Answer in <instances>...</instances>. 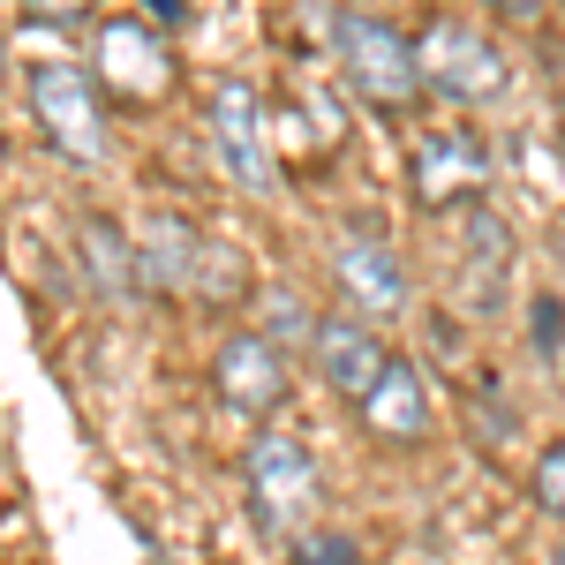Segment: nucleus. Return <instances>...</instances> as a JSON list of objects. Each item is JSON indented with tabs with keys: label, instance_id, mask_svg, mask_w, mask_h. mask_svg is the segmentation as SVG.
Here are the masks:
<instances>
[{
	"label": "nucleus",
	"instance_id": "nucleus-1",
	"mask_svg": "<svg viewBox=\"0 0 565 565\" xmlns=\"http://www.w3.org/2000/svg\"><path fill=\"white\" fill-rule=\"evenodd\" d=\"M242 482H249V513H257L264 535H302L309 513H317V460H309L302 437L287 430H264L242 460Z\"/></svg>",
	"mask_w": 565,
	"mask_h": 565
},
{
	"label": "nucleus",
	"instance_id": "nucleus-2",
	"mask_svg": "<svg viewBox=\"0 0 565 565\" xmlns=\"http://www.w3.org/2000/svg\"><path fill=\"white\" fill-rule=\"evenodd\" d=\"M31 114H39L45 143L68 159V167H106V90L90 68L53 61L31 76Z\"/></svg>",
	"mask_w": 565,
	"mask_h": 565
},
{
	"label": "nucleus",
	"instance_id": "nucleus-3",
	"mask_svg": "<svg viewBox=\"0 0 565 565\" xmlns=\"http://www.w3.org/2000/svg\"><path fill=\"white\" fill-rule=\"evenodd\" d=\"M332 53L348 68V84L370 98V106H407L423 90V68H415V39L385 23V15H340L332 23Z\"/></svg>",
	"mask_w": 565,
	"mask_h": 565
},
{
	"label": "nucleus",
	"instance_id": "nucleus-4",
	"mask_svg": "<svg viewBox=\"0 0 565 565\" xmlns=\"http://www.w3.org/2000/svg\"><path fill=\"white\" fill-rule=\"evenodd\" d=\"M415 68H423V84L437 98H452V106H476V98H498L505 90V53L468 31V23H452V15H437L430 31L415 39Z\"/></svg>",
	"mask_w": 565,
	"mask_h": 565
},
{
	"label": "nucleus",
	"instance_id": "nucleus-5",
	"mask_svg": "<svg viewBox=\"0 0 565 565\" xmlns=\"http://www.w3.org/2000/svg\"><path fill=\"white\" fill-rule=\"evenodd\" d=\"M204 136H212V159L234 189L264 196L271 189V143H264V114H257V90L249 84H218L212 90V114H204Z\"/></svg>",
	"mask_w": 565,
	"mask_h": 565
},
{
	"label": "nucleus",
	"instance_id": "nucleus-6",
	"mask_svg": "<svg viewBox=\"0 0 565 565\" xmlns=\"http://www.w3.org/2000/svg\"><path fill=\"white\" fill-rule=\"evenodd\" d=\"M482 181H490V151L468 129H430L415 143V159H407V189H415L423 212H452V204L468 212V196Z\"/></svg>",
	"mask_w": 565,
	"mask_h": 565
},
{
	"label": "nucleus",
	"instance_id": "nucleus-7",
	"mask_svg": "<svg viewBox=\"0 0 565 565\" xmlns=\"http://www.w3.org/2000/svg\"><path fill=\"white\" fill-rule=\"evenodd\" d=\"M212 385H218V399H226L234 415L264 423V415L287 399V354L271 348L264 332H226L218 354H212Z\"/></svg>",
	"mask_w": 565,
	"mask_h": 565
},
{
	"label": "nucleus",
	"instance_id": "nucleus-8",
	"mask_svg": "<svg viewBox=\"0 0 565 565\" xmlns=\"http://www.w3.org/2000/svg\"><path fill=\"white\" fill-rule=\"evenodd\" d=\"M332 279H340V295L348 309L370 324H385V317H407V264L392 257L377 234H340V249H332Z\"/></svg>",
	"mask_w": 565,
	"mask_h": 565
},
{
	"label": "nucleus",
	"instance_id": "nucleus-9",
	"mask_svg": "<svg viewBox=\"0 0 565 565\" xmlns=\"http://www.w3.org/2000/svg\"><path fill=\"white\" fill-rule=\"evenodd\" d=\"M309 362H317V377L340 392V399H370L377 377H385V340L362 324V317H317V340H309Z\"/></svg>",
	"mask_w": 565,
	"mask_h": 565
},
{
	"label": "nucleus",
	"instance_id": "nucleus-10",
	"mask_svg": "<svg viewBox=\"0 0 565 565\" xmlns=\"http://www.w3.org/2000/svg\"><path fill=\"white\" fill-rule=\"evenodd\" d=\"M362 423H370V437H385V445H423L430 437V385H423V370L407 362V354H392L385 377H377V392L362 399Z\"/></svg>",
	"mask_w": 565,
	"mask_h": 565
},
{
	"label": "nucleus",
	"instance_id": "nucleus-11",
	"mask_svg": "<svg viewBox=\"0 0 565 565\" xmlns=\"http://www.w3.org/2000/svg\"><path fill=\"white\" fill-rule=\"evenodd\" d=\"M505 271H513V226L490 204H468V218H460V295L476 309H498L505 302Z\"/></svg>",
	"mask_w": 565,
	"mask_h": 565
},
{
	"label": "nucleus",
	"instance_id": "nucleus-12",
	"mask_svg": "<svg viewBox=\"0 0 565 565\" xmlns=\"http://www.w3.org/2000/svg\"><path fill=\"white\" fill-rule=\"evenodd\" d=\"M196 257H204V242L189 234V218H143V234H136V287H189L196 279Z\"/></svg>",
	"mask_w": 565,
	"mask_h": 565
},
{
	"label": "nucleus",
	"instance_id": "nucleus-13",
	"mask_svg": "<svg viewBox=\"0 0 565 565\" xmlns=\"http://www.w3.org/2000/svg\"><path fill=\"white\" fill-rule=\"evenodd\" d=\"M84 257H90V279H98L106 295H129L136 287V249L106 226V218H84Z\"/></svg>",
	"mask_w": 565,
	"mask_h": 565
},
{
	"label": "nucleus",
	"instance_id": "nucleus-14",
	"mask_svg": "<svg viewBox=\"0 0 565 565\" xmlns=\"http://www.w3.org/2000/svg\"><path fill=\"white\" fill-rule=\"evenodd\" d=\"M287 565H362L348 527H302L295 543H287Z\"/></svg>",
	"mask_w": 565,
	"mask_h": 565
},
{
	"label": "nucleus",
	"instance_id": "nucleus-15",
	"mask_svg": "<svg viewBox=\"0 0 565 565\" xmlns=\"http://www.w3.org/2000/svg\"><path fill=\"white\" fill-rule=\"evenodd\" d=\"M264 340H271V348H279V340H317V317H309L302 302H295V295H264Z\"/></svg>",
	"mask_w": 565,
	"mask_h": 565
},
{
	"label": "nucleus",
	"instance_id": "nucleus-16",
	"mask_svg": "<svg viewBox=\"0 0 565 565\" xmlns=\"http://www.w3.org/2000/svg\"><path fill=\"white\" fill-rule=\"evenodd\" d=\"M527 490H535V505H543L551 521H565V437H558V445H543V460H535Z\"/></svg>",
	"mask_w": 565,
	"mask_h": 565
},
{
	"label": "nucleus",
	"instance_id": "nucleus-17",
	"mask_svg": "<svg viewBox=\"0 0 565 565\" xmlns=\"http://www.w3.org/2000/svg\"><path fill=\"white\" fill-rule=\"evenodd\" d=\"M23 15H39V23H68V15H84L90 0H15Z\"/></svg>",
	"mask_w": 565,
	"mask_h": 565
},
{
	"label": "nucleus",
	"instance_id": "nucleus-18",
	"mask_svg": "<svg viewBox=\"0 0 565 565\" xmlns=\"http://www.w3.org/2000/svg\"><path fill=\"white\" fill-rule=\"evenodd\" d=\"M490 8H498L505 23H535V15H543V0H490Z\"/></svg>",
	"mask_w": 565,
	"mask_h": 565
},
{
	"label": "nucleus",
	"instance_id": "nucleus-19",
	"mask_svg": "<svg viewBox=\"0 0 565 565\" xmlns=\"http://www.w3.org/2000/svg\"><path fill=\"white\" fill-rule=\"evenodd\" d=\"M558 257H565V234H558Z\"/></svg>",
	"mask_w": 565,
	"mask_h": 565
},
{
	"label": "nucleus",
	"instance_id": "nucleus-20",
	"mask_svg": "<svg viewBox=\"0 0 565 565\" xmlns=\"http://www.w3.org/2000/svg\"><path fill=\"white\" fill-rule=\"evenodd\" d=\"M558 565H565V543H558Z\"/></svg>",
	"mask_w": 565,
	"mask_h": 565
}]
</instances>
